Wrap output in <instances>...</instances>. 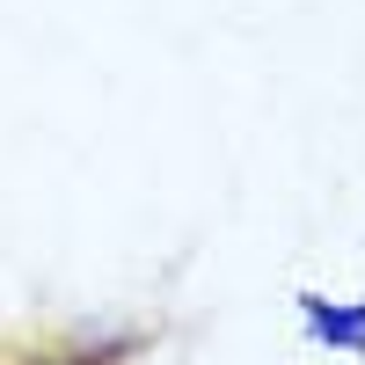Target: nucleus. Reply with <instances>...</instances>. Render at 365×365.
I'll return each instance as SVG.
<instances>
[]
</instances>
